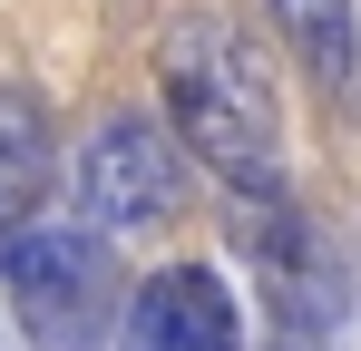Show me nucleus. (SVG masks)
<instances>
[{"mask_svg":"<svg viewBox=\"0 0 361 351\" xmlns=\"http://www.w3.org/2000/svg\"><path fill=\"white\" fill-rule=\"evenodd\" d=\"M157 98L185 166H205L235 205H293V147H283V88L274 58L235 10L185 0L157 30Z\"/></svg>","mask_w":361,"mask_h":351,"instance_id":"nucleus-1","label":"nucleus"},{"mask_svg":"<svg viewBox=\"0 0 361 351\" xmlns=\"http://www.w3.org/2000/svg\"><path fill=\"white\" fill-rule=\"evenodd\" d=\"M0 302L30 351H108L118 332V254L68 215H39L0 244Z\"/></svg>","mask_w":361,"mask_h":351,"instance_id":"nucleus-2","label":"nucleus"},{"mask_svg":"<svg viewBox=\"0 0 361 351\" xmlns=\"http://www.w3.org/2000/svg\"><path fill=\"white\" fill-rule=\"evenodd\" d=\"M185 147L166 137V117L147 108H108L88 137H78V156H68V225H88L98 244H127V234H157L185 215Z\"/></svg>","mask_w":361,"mask_h":351,"instance_id":"nucleus-3","label":"nucleus"},{"mask_svg":"<svg viewBox=\"0 0 361 351\" xmlns=\"http://www.w3.org/2000/svg\"><path fill=\"white\" fill-rule=\"evenodd\" d=\"M118 351H244V302L215 264H157L118 302Z\"/></svg>","mask_w":361,"mask_h":351,"instance_id":"nucleus-4","label":"nucleus"},{"mask_svg":"<svg viewBox=\"0 0 361 351\" xmlns=\"http://www.w3.org/2000/svg\"><path fill=\"white\" fill-rule=\"evenodd\" d=\"M244 244H254V264H264V292H274V312L293 322V332H322L332 312H342V283H332V254L312 244L293 205H244Z\"/></svg>","mask_w":361,"mask_h":351,"instance_id":"nucleus-5","label":"nucleus"},{"mask_svg":"<svg viewBox=\"0 0 361 351\" xmlns=\"http://www.w3.org/2000/svg\"><path fill=\"white\" fill-rule=\"evenodd\" d=\"M49 185H59L49 98H39V88H0V244L49 215Z\"/></svg>","mask_w":361,"mask_h":351,"instance_id":"nucleus-6","label":"nucleus"},{"mask_svg":"<svg viewBox=\"0 0 361 351\" xmlns=\"http://www.w3.org/2000/svg\"><path fill=\"white\" fill-rule=\"evenodd\" d=\"M264 20H274V39H283L322 88H352L361 78V10L352 0H264Z\"/></svg>","mask_w":361,"mask_h":351,"instance_id":"nucleus-7","label":"nucleus"}]
</instances>
